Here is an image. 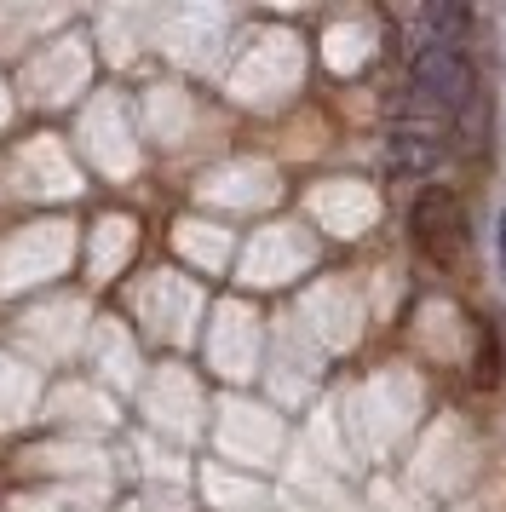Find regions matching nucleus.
<instances>
[{"instance_id": "obj_1", "label": "nucleus", "mask_w": 506, "mask_h": 512, "mask_svg": "<svg viewBox=\"0 0 506 512\" xmlns=\"http://www.w3.org/2000/svg\"><path fill=\"white\" fill-rule=\"evenodd\" d=\"M472 93H478V70H472V58L466 52H455L449 41H432V47L414 52L409 64V98L420 116H460L466 104H472Z\"/></svg>"}, {"instance_id": "obj_2", "label": "nucleus", "mask_w": 506, "mask_h": 512, "mask_svg": "<svg viewBox=\"0 0 506 512\" xmlns=\"http://www.w3.org/2000/svg\"><path fill=\"white\" fill-rule=\"evenodd\" d=\"M409 231L414 248L432 259V265H455L466 254V208L449 185H426L409 208Z\"/></svg>"}, {"instance_id": "obj_3", "label": "nucleus", "mask_w": 506, "mask_h": 512, "mask_svg": "<svg viewBox=\"0 0 506 512\" xmlns=\"http://www.w3.org/2000/svg\"><path fill=\"white\" fill-rule=\"evenodd\" d=\"M391 162L409 167V173H432L443 162V144H437L432 127H397L391 133Z\"/></svg>"}, {"instance_id": "obj_4", "label": "nucleus", "mask_w": 506, "mask_h": 512, "mask_svg": "<svg viewBox=\"0 0 506 512\" xmlns=\"http://www.w3.org/2000/svg\"><path fill=\"white\" fill-rule=\"evenodd\" d=\"M501 259H506V219H501Z\"/></svg>"}]
</instances>
